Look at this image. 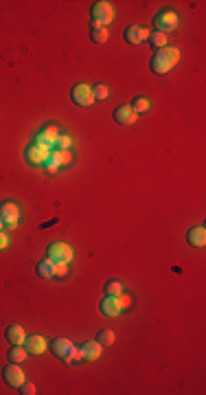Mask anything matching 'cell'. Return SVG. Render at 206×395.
<instances>
[{
  "mask_svg": "<svg viewBox=\"0 0 206 395\" xmlns=\"http://www.w3.org/2000/svg\"><path fill=\"white\" fill-rule=\"evenodd\" d=\"M154 26L158 33H169V31H173L178 26V16L173 11H160L154 18Z\"/></svg>",
  "mask_w": 206,
  "mask_h": 395,
  "instance_id": "cell-5",
  "label": "cell"
},
{
  "mask_svg": "<svg viewBox=\"0 0 206 395\" xmlns=\"http://www.w3.org/2000/svg\"><path fill=\"white\" fill-rule=\"evenodd\" d=\"M114 121H116L118 125H132L136 121V115L130 106H118L116 110H114Z\"/></svg>",
  "mask_w": 206,
  "mask_h": 395,
  "instance_id": "cell-13",
  "label": "cell"
},
{
  "mask_svg": "<svg viewBox=\"0 0 206 395\" xmlns=\"http://www.w3.org/2000/svg\"><path fill=\"white\" fill-rule=\"evenodd\" d=\"M66 272H68V263H55L53 277H66Z\"/></svg>",
  "mask_w": 206,
  "mask_h": 395,
  "instance_id": "cell-28",
  "label": "cell"
},
{
  "mask_svg": "<svg viewBox=\"0 0 206 395\" xmlns=\"http://www.w3.org/2000/svg\"><path fill=\"white\" fill-rule=\"evenodd\" d=\"M4 338H7L11 345H24L26 334H24V329H22L20 325H9L7 331H4Z\"/></svg>",
  "mask_w": 206,
  "mask_h": 395,
  "instance_id": "cell-16",
  "label": "cell"
},
{
  "mask_svg": "<svg viewBox=\"0 0 206 395\" xmlns=\"http://www.w3.org/2000/svg\"><path fill=\"white\" fill-rule=\"evenodd\" d=\"M53 149H64V152H68V149H70V136L59 134L57 140H55V145H53Z\"/></svg>",
  "mask_w": 206,
  "mask_h": 395,
  "instance_id": "cell-26",
  "label": "cell"
},
{
  "mask_svg": "<svg viewBox=\"0 0 206 395\" xmlns=\"http://www.w3.org/2000/svg\"><path fill=\"white\" fill-rule=\"evenodd\" d=\"M20 393H22V395H33V393H35V387H33L31 382H26V380H24V382L20 384Z\"/></svg>",
  "mask_w": 206,
  "mask_h": 395,
  "instance_id": "cell-30",
  "label": "cell"
},
{
  "mask_svg": "<svg viewBox=\"0 0 206 395\" xmlns=\"http://www.w3.org/2000/svg\"><path fill=\"white\" fill-rule=\"evenodd\" d=\"M81 353H84V360H97L99 356H101V345L97 343V340H88V343L79 345Z\"/></svg>",
  "mask_w": 206,
  "mask_h": 395,
  "instance_id": "cell-14",
  "label": "cell"
},
{
  "mask_svg": "<svg viewBox=\"0 0 206 395\" xmlns=\"http://www.w3.org/2000/svg\"><path fill=\"white\" fill-rule=\"evenodd\" d=\"M46 259L53 261V263H68L72 259V251L68 244L64 242H53L46 251Z\"/></svg>",
  "mask_w": 206,
  "mask_h": 395,
  "instance_id": "cell-3",
  "label": "cell"
},
{
  "mask_svg": "<svg viewBox=\"0 0 206 395\" xmlns=\"http://www.w3.org/2000/svg\"><path fill=\"white\" fill-rule=\"evenodd\" d=\"M178 60H180V51L173 46H164L154 53L152 62H149V68H152L154 75H164V72H169L178 64Z\"/></svg>",
  "mask_w": 206,
  "mask_h": 395,
  "instance_id": "cell-1",
  "label": "cell"
},
{
  "mask_svg": "<svg viewBox=\"0 0 206 395\" xmlns=\"http://www.w3.org/2000/svg\"><path fill=\"white\" fill-rule=\"evenodd\" d=\"M186 242H189L191 246H195V248H204V244H206V231L202 229V226H195V229H191L189 233H186Z\"/></svg>",
  "mask_w": 206,
  "mask_h": 395,
  "instance_id": "cell-15",
  "label": "cell"
},
{
  "mask_svg": "<svg viewBox=\"0 0 206 395\" xmlns=\"http://www.w3.org/2000/svg\"><path fill=\"white\" fill-rule=\"evenodd\" d=\"M2 378H4V382H7L9 387L20 389V384L24 382V371L20 369V365H16V362H9V365L2 369Z\"/></svg>",
  "mask_w": 206,
  "mask_h": 395,
  "instance_id": "cell-6",
  "label": "cell"
},
{
  "mask_svg": "<svg viewBox=\"0 0 206 395\" xmlns=\"http://www.w3.org/2000/svg\"><path fill=\"white\" fill-rule=\"evenodd\" d=\"M51 156L55 158V163H57V165H66V163H70V154L64 152V149H53Z\"/></svg>",
  "mask_w": 206,
  "mask_h": 395,
  "instance_id": "cell-25",
  "label": "cell"
},
{
  "mask_svg": "<svg viewBox=\"0 0 206 395\" xmlns=\"http://www.w3.org/2000/svg\"><path fill=\"white\" fill-rule=\"evenodd\" d=\"M118 301H121V307H127V305H130V299H127V297L118 299Z\"/></svg>",
  "mask_w": 206,
  "mask_h": 395,
  "instance_id": "cell-33",
  "label": "cell"
},
{
  "mask_svg": "<svg viewBox=\"0 0 206 395\" xmlns=\"http://www.w3.org/2000/svg\"><path fill=\"white\" fill-rule=\"evenodd\" d=\"M44 163H46V171H48V174H55V171H57V163H55V158L51 156V152H48V158H46V161H44Z\"/></svg>",
  "mask_w": 206,
  "mask_h": 395,
  "instance_id": "cell-29",
  "label": "cell"
},
{
  "mask_svg": "<svg viewBox=\"0 0 206 395\" xmlns=\"http://www.w3.org/2000/svg\"><path fill=\"white\" fill-rule=\"evenodd\" d=\"M53 270H55V263L53 261H48V259H44V261H40L38 266H35V272H38L42 279H51L53 277Z\"/></svg>",
  "mask_w": 206,
  "mask_h": 395,
  "instance_id": "cell-19",
  "label": "cell"
},
{
  "mask_svg": "<svg viewBox=\"0 0 206 395\" xmlns=\"http://www.w3.org/2000/svg\"><path fill=\"white\" fill-rule=\"evenodd\" d=\"M147 38H149V31H147V26H140V24H134V26H130V29L125 31V40L130 44H140V42H147Z\"/></svg>",
  "mask_w": 206,
  "mask_h": 395,
  "instance_id": "cell-10",
  "label": "cell"
},
{
  "mask_svg": "<svg viewBox=\"0 0 206 395\" xmlns=\"http://www.w3.org/2000/svg\"><path fill=\"white\" fill-rule=\"evenodd\" d=\"M70 97H72V101H75L79 108H88V106H92V101H94L92 88H90V86H86V84H77L75 88H72Z\"/></svg>",
  "mask_w": 206,
  "mask_h": 395,
  "instance_id": "cell-7",
  "label": "cell"
},
{
  "mask_svg": "<svg viewBox=\"0 0 206 395\" xmlns=\"http://www.w3.org/2000/svg\"><path fill=\"white\" fill-rule=\"evenodd\" d=\"M149 106H152V103H149V99H145V97H136L134 99V101H132V110H134V115H138V112H140V115H145V112H149Z\"/></svg>",
  "mask_w": 206,
  "mask_h": 395,
  "instance_id": "cell-22",
  "label": "cell"
},
{
  "mask_svg": "<svg viewBox=\"0 0 206 395\" xmlns=\"http://www.w3.org/2000/svg\"><path fill=\"white\" fill-rule=\"evenodd\" d=\"M114 18V9L110 2H94L90 9V20L92 26H108Z\"/></svg>",
  "mask_w": 206,
  "mask_h": 395,
  "instance_id": "cell-2",
  "label": "cell"
},
{
  "mask_svg": "<svg viewBox=\"0 0 206 395\" xmlns=\"http://www.w3.org/2000/svg\"><path fill=\"white\" fill-rule=\"evenodd\" d=\"M24 349L29 353H42L46 349V340L42 336H29V338H24Z\"/></svg>",
  "mask_w": 206,
  "mask_h": 395,
  "instance_id": "cell-17",
  "label": "cell"
},
{
  "mask_svg": "<svg viewBox=\"0 0 206 395\" xmlns=\"http://www.w3.org/2000/svg\"><path fill=\"white\" fill-rule=\"evenodd\" d=\"M26 161L31 163V165H35V163H44L48 158V149L46 147H40V145H29L24 152Z\"/></svg>",
  "mask_w": 206,
  "mask_h": 395,
  "instance_id": "cell-12",
  "label": "cell"
},
{
  "mask_svg": "<svg viewBox=\"0 0 206 395\" xmlns=\"http://www.w3.org/2000/svg\"><path fill=\"white\" fill-rule=\"evenodd\" d=\"M72 347H75V345H72L68 338H55L53 345H51V351H53V356L59 358V360L70 362V351H72Z\"/></svg>",
  "mask_w": 206,
  "mask_h": 395,
  "instance_id": "cell-8",
  "label": "cell"
},
{
  "mask_svg": "<svg viewBox=\"0 0 206 395\" xmlns=\"http://www.w3.org/2000/svg\"><path fill=\"white\" fill-rule=\"evenodd\" d=\"M7 244H9V239H7V233H2V231H0V251H2V248L7 246Z\"/></svg>",
  "mask_w": 206,
  "mask_h": 395,
  "instance_id": "cell-32",
  "label": "cell"
},
{
  "mask_svg": "<svg viewBox=\"0 0 206 395\" xmlns=\"http://www.w3.org/2000/svg\"><path fill=\"white\" fill-rule=\"evenodd\" d=\"M147 42L152 44L156 51H160V48L167 46V35H164V33H158V31H156V33H152V35L147 38Z\"/></svg>",
  "mask_w": 206,
  "mask_h": 395,
  "instance_id": "cell-23",
  "label": "cell"
},
{
  "mask_svg": "<svg viewBox=\"0 0 206 395\" xmlns=\"http://www.w3.org/2000/svg\"><path fill=\"white\" fill-rule=\"evenodd\" d=\"M90 40H92L94 44L108 42V29H105V26H90Z\"/></svg>",
  "mask_w": 206,
  "mask_h": 395,
  "instance_id": "cell-20",
  "label": "cell"
},
{
  "mask_svg": "<svg viewBox=\"0 0 206 395\" xmlns=\"http://www.w3.org/2000/svg\"><path fill=\"white\" fill-rule=\"evenodd\" d=\"M18 217H20V209L13 202H0V220H2L4 229H16Z\"/></svg>",
  "mask_w": 206,
  "mask_h": 395,
  "instance_id": "cell-4",
  "label": "cell"
},
{
  "mask_svg": "<svg viewBox=\"0 0 206 395\" xmlns=\"http://www.w3.org/2000/svg\"><path fill=\"white\" fill-rule=\"evenodd\" d=\"M99 310L105 316H116L121 312V301H118V297H103V301L99 303Z\"/></svg>",
  "mask_w": 206,
  "mask_h": 395,
  "instance_id": "cell-11",
  "label": "cell"
},
{
  "mask_svg": "<svg viewBox=\"0 0 206 395\" xmlns=\"http://www.w3.org/2000/svg\"><path fill=\"white\" fill-rule=\"evenodd\" d=\"M108 94H110V90H108V86H103V84H99V86H94L92 88V97L94 99H108Z\"/></svg>",
  "mask_w": 206,
  "mask_h": 395,
  "instance_id": "cell-27",
  "label": "cell"
},
{
  "mask_svg": "<svg viewBox=\"0 0 206 395\" xmlns=\"http://www.w3.org/2000/svg\"><path fill=\"white\" fill-rule=\"evenodd\" d=\"M103 290H105V297H118L123 292V283L118 279H112L103 285Z\"/></svg>",
  "mask_w": 206,
  "mask_h": 395,
  "instance_id": "cell-21",
  "label": "cell"
},
{
  "mask_svg": "<svg viewBox=\"0 0 206 395\" xmlns=\"http://www.w3.org/2000/svg\"><path fill=\"white\" fill-rule=\"evenodd\" d=\"M70 360H72V362H81V360H84V353H81V349H79V347H72V351H70Z\"/></svg>",
  "mask_w": 206,
  "mask_h": 395,
  "instance_id": "cell-31",
  "label": "cell"
},
{
  "mask_svg": "<svg viewBox=\"0 0 206 395\" xmlns=\"http://www.w3.org/2000/svg\"><path fill=\"white\" fill-rule=\"evenodd\" d=\"M57 136H59L57 128H55V125H48V128L40 130L38 134H35V145H40V147H46V149H51L53 145H55V140H57Z\"/></svg>",
  "mask_w": 206,
  "mask_h": 395,
  "instance_id": "cell-9",
  "label": "cell"
},
{
  "mask_svg": "<svg viewBox=\"0 0 206 395\" xmlns=\"http://www.w3.org/2000/svg\"><path fill=\"white\" fill-rule=\"evenodd\" d=\"M97 343L101 345V347H103V345H105V347H108V345H112L114 343V331L112 329H101L97 334Z\"/></svg>",
  "mask_w": 206,
  "mask_h": 395,
  "instance_id": "cell-24",
  "label": "cell"
},
{
  "mask_svg": "<svg viewBox=\"0 0 206 395\" xmlns=\"http://www.w3.org/2000/svg\"><path fill=\"white\" fill-rule=\"evenodd\" d=\"M0 229H2V220H0Z\"/></svg>",
  "mask_w": 206,
  "mask_h": 395,
  "instance_id": "cell-34",
  "label": "cell"
},
{
  "mask_svg": "<svg viewBox=\"0 0 206 395\" xmlns=\"http://www.w3.org/2000/svg\"><path fill=\"white\" fill-rule=\"evenodd\" d=\"M29 356V351H26L22 345H13L11 349H9V353H7V358H9V362H16V365H20L24 358Z\"/></svg>",
  "mask_w": 206,
  "mask_h": 395,
  "instance_id": "cell-18",
  "label": "cell"
}]
</instances>
